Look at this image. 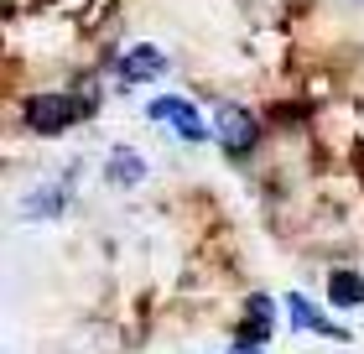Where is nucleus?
I'll return each mask as SVG.
<instances>
[{
  "mask_svg": "<svg viewBox=\"0 0 364 354\" xmlns=\"http://www.w3.org/2000/svg\"><path fill=\"white\" fill-rule=\"evenodd\" d=\"M99 105V94H37L26 99V125L37 130V136H63L68 125H78L84 115Z\"/></svg>",
  "mask_w": 364,
  "mask_h": 354,
  "instance_id": "f257e3e1",
  "label": "nucleus"
},
{
  "mask_svg": "<svg viewBox=\"0 0 364 354\" xmlns=\"http://www.w3.org/2000/svg\"><path fill=\"white\" fill-rule=\"evenodd\" d=\"M213 136H219V146L229 157H250L255 141H260V120L240 105H219L213 110Z\"/></svg>",
  "mask_w": 364,
  "mask_h": 354,
  "instance_id": "f03ea898",
  "label": "nucleus"
},
{
  "mask_svg": "<svg viewBox=\"0 0 364 354\" xmlns=\"http://www.w3.org/2000/svg\"><path fill=\"white\" fill-rule=\"evenodd\" d=\"M151 115L156 125H167V130H177L182 141H203V136H213V125L198 115V105L193 99H177V94H161V99H151Z\"/></svg>",
  "mask_w": 364,
  "mask_h": 354,
  "instance_id": "7ed1b4c3",
  "label": "nucleus"
},
{
  "mask_svg": "<svg viewBox=\"0 0 364 354\" xmlns=\"http://www.w3.org/2000/svg\"><path fill=\"white\" fill-rule=\"evenodd\" d=\"M167 73V58H161V47H130V53L120 58V78H130V83H151V78H161Z\"/></svg>",
  "mask_w": 364,
  "mask_h": 354,
  "instance_id": "20e7f679",
  "label": "nucleus"
},
{
  "mask_svg": "<svg viewBox=\"0 0 364 354\" xmlns=\"http://www.w3.org/2000/svg\"><path fill=\"white\" fill-rule=\"evenodd\" d=\"M287 318H291L296 328H307V333H323V339H349V328H333V323H328V318L312 308L302 292H291V297H287Z\"/></svg>",
  "mask_w": 364,
  "mask_h": 354,
  "instance_id": "39448f33",
  "label": "nucleus"
},
{
  "mask_svg": "<svg viewBox=\"0 0 364 354\" xmlns=\"http://www.w3.org/2000/svg\"><path fill=\"white\" fill-rule=\"evenodd\" d=\"M105 177L114 182V188H136V182L146 177V157H141V151H130V146H114L109 162H105Z\"/></svg>",
  "mask_w": 364,
  "mask_h": 354,
  "instance_id": "423d86ee",
  "label": "nucleus"
},
{
  "mask_svg": "<svg viewBox=\"0 0 364 354\" xmlns=\"http://www.w3.org/2000/svg\"><path fill=\"white\" fill-rule=\"evenodd\" d=\"M328 302H333V308H359L364 302V276L359 271H333L328 276Z\"/></svg>",
  "mask_w": 364,
  "mask_h": 354,
  "instance_id": "0eeeda50",
  "label": "nucleus"
},
{
  "mask_svg": "<svg viewBox=\"0 0 364 354\" xmlns=\"http://www.w3.org/2000/svg\"><path fill=\"white\" fill-rule=\"evenodd\" d=\"M58 209H63V193H58V188H53V193H47V188L31 193V204H26V214H58Z\"/></svg>",
  "mask_w": 364,
  "mask_h": 354,
  "instance_id": "6e6552de",
  "label": "nucleus"
},
{
  "mask_svg": "<svg viewBox=\"0 0 364 354\" xmlns=\"http://www.w3.org/2000/svg\"><path fill=\"white\" fill-rule=\"evenodd\" d=\"M229 354H266V344H250V339H240V344L229 349Z\"/></svg>",
  "mask_w": 364,
  "mask_h": 354,
  "instance_id": "1a4fd4ad",
  "label": "nucleus"
}]
</instances>
